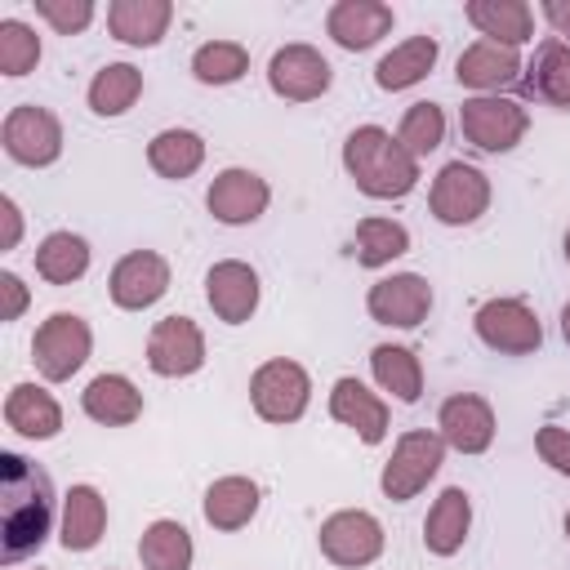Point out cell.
I'll return each instance as SVG.
<instances>
[{"label":"cell","instance_id":"6da1fadb","mask_svg":"<svg viewBox=\"0 0 570 570\" xmlns=\"http://www.w3.org/2000/svg\"><path fill=\"white\" fill-rule=\"evenodd\" d=\"M0 561L13 566L22 557H31L49 525H53V485L49 472L13 450L0 454Z\"/></svg>","mask_w":570,"mask_h":570},{"label":"cell","instance_id":"7a4b0ae2","mask_svg":"<svg viewBox=\"0 0 570 570\" xmlns=\"http://www.w3.org/2000/svg\"><path fill=\"white\" fill-rule=\"evenodd\" d=\"M343 165H347L352 183L374 200H401L419 183V160L401 147V138H392L379 125H361L347 134Z\"/></svg>","mask_w":570,"mask_h":570},{"label":"cell","instance_id":"3957f363","mask_svg":"<svg viewBox=\"0 0 570 570\" xmlns=\"http://www.w3.org/2000/svg\"><path fill=\"white\" fill-rule=\"evenodd\" d=\"M525 107L499 94H476L459 107V129L476 151H512L525 138Z\"/></svg>","mask_w":570,"mask_h":570},{"label":"cell","instance_id":"277c9868","mask_svg":"<svg viewBox=\"0 0 570 570\" xmlns=\"http://www.w3.org/2000/svg\"><path fill=\"white\" fill-rule=\"evenodd\" d=\"M307 396H312L307 370L285 356L263 361L249 379V401H254L258 419H267V423H294L307 410Z\"/></svg>","mask_w":570,"mask_h":570},{"label":"cell","instance_id":"5b68a950","mask_svg":"<svg viewBox=\"0 0 570 570\" xmlns=\"http://www.w3.org/2000/svg\"><path fill=\"white\" fill-rule=\"evenodd\" d=\"M441 459H445V441H441V432H405V436L396 441L392 459L383 463V476H379L383 494H387L392 503L414 499V494L436 476Z\"/></svg>","mask_w":570,"mask_h":570},{"label":"cell","instance_id":"8992f818","mask_svg":"<svg viewBox=\"0 0 570 570\" xmlns=\"http://www.w3.org/2000/svg\"><path fill=\"white\" fill-rule=\"evenodd\" d=\"M428 205L432 214L445 223V227H463V223H476L490 205V178L468 165V160H450L441 165V174L432 178V191H428Z\"/></svg>","mask_w":570,"mask_h":570},{"label":"cell","instance_id":"52a82bcc","mask_svg":"<svg viewBox=\"0 0 570 570\" xmlns=\"http://www.w3.org/2000/svg\"><path fill=\"white\" fill-rule=\"evenodd\" d=\"M89 325L76 316V312H53L36 338H31V356H36V370L49 379V383H62L71 379L85 361H89Z\"/></svg>","mask_w":570,"mask_h":570},{"label":"cell","instance_id":"ba28073f","mask_svg":"<svg viewBox=\"0 0 570 570\" xmlns=\"http://www.w3.org/2000/svg\"><path fill=\"white\" fill-rule=\"evenodd\" d=\"M0 142L18 165H53L58 151H62V125H58L53 111H45L36 102H22L4 116Z\"/></svg>","mask_w":570,"mask_h":570},{"label":"cell","instance_id":"9c48e42d","mask_svg":"<svg viewBox=\"0 0 570 570\" xmlns=\"http://www.w3.org/2000/svg\"><path fill=\"white\" fill-rule=\"evenodd\" d=\"M476 338L494 352L525 356L543 343V325L521 298H490L476 307Z\"/></svg>","mask_w":570,"mask_h":570},{"label":"cell","instance_id":"30bf717a","mask_svg":"<svg viewBox=\"0 0 570 570\" xmlns=\"http://www.w3.org/2000/svg\"><path fill=\"white\" fill-rule=\"evenodd\" d=\"M321 552L334 561V566H370L379 552H383V525L361 512V508H347V512H334L321 521V534H316Z\"/></svg>","mask_w":570,"mask_h":570},{"label":"cell","instance_id":"8fae6325","mask_svg":"<svg viewBox=\"0 0 570 570\" xmlns=\"http://www.w3.org/2000/svg\"><path fill=\"white\" fill-rule=\"evenodd\" d=\"M147 365L160 379L196 374L205 365V338H200L196 321L191 316H165V321H156V330L147 338Z\"/></svg>","mask_w":570,"mask_h":570},{"label":"cell","instance_id":"7c38bea8","mask_svg":"<svg viewBox=\"0 0 570 570\" xmlns=\"http://www.w3.org/2000/svg\"><path fill=\"white\" fill-rule=\"evenodd\" d=\"M267 85L289 102H312L330 89V62L312 45H285L267 62Z\"/></svg>","mask_w":570,"mask_h":570},{"label":"cell","instance_id":"4fadbf2b","mask_svg":"<svg viewBox=\"0 0 570 570\" xmlns=\"http://www.w3.org/2000/svg\"><path fill=\"white\" fill-rule=\"evenodd\" d=\"M107 289H111V303H116V307L142 312V307H151V303L169 289V263H165L160 254H151V249H134V254H125V258L111 267Z\"/></svg>","mask_w":570,"mask_h":570},{"label":"cell","instance_id":"5bb4252c","mask_svg":"<svg viewBox=\"0 0 570 570\" xmlns=\"http://www.w3.org/2000/svg\"><path fill=\"white\" fill-rule=\"evenodd\" d=\"M205 298L214 307L218 321L227 325H245L258 307V272L240 258H223L205 272Z\"/></svg>","mask_w":570,"mask_h":570},{"label":"cell","instance_id":"9a60e30c","mask_svg":"<svg viewBox=\"0 0 570 570\" xmlns=\"http://www.w3.org/2000/svg\"><path fill=\"white\" fill-rule=\"evenodd\" d=\"M365 307H370V316H374L379 325H401V330H410V325H419V321L428 316V307H432V285H428L423 276H414V272H396V276H383V281L370 285Z\"/></svg>","mask_w":570,"mask_h":570},{"label":"cell","instance_id":"2e32d148","mask_svg":"<svg viewBox=\"0 0 570 570\" xmlns=\"http://www.w3.org/2000/svg\"><path fill=\"white\" fill-rule=\"evenodd\" d=\"M267 200H272V191H267V183H263L254 169H223V174L209 183V196H205L209 214H214L218 223H227V227L254 223V218L267 209Z\"/></svg>","mask_w":570,"mask_h":570},{"label":"cell","instance_id":"e0dca14e","mask_svg":"<svg viewBox=\"0 0 570 570\" xmlns=\"http://www.w3.org/2000/svg\"><path fill=\"white\" fill-rule=\"evenodd\" d=\"M436 428H441V441L454 445L459 454H481V450H490V441H494V410H490L481 396L459 392V396H450V401L441 405Z\"/></svg>","mask_w":570,"mask_h":570},{"label":"cell","instance_id":"ac0fdd59","mask_svg":"<svg viewBox=\"0 0 570 570\" xmlns=\"http://www.w3.org/2000/svg\"><path fill=\"white\" fill-rule=\"evenodd\" d=\"M330 414H334L343 428H352L365 445H379V441L387 436V405H383L361 379H338V383L330 387Z\"/></svg>","mask_w":570,"mask_h":570},{"label":"cell","instance_id":"d6986e66","mask_svg":"<svg viewBox=\"0 0 570 570\" xmlns=\"http://www.w3.org/2000/svg\"><path fill=\"white\" fill-rule=\"evenodd\" d=\"M325 31L343 49H370L379 36L392 31V4H383V0H338L325 18Z\"/></svg>","mask_w":570,"mask_h":570},{"label":"cell","instance_id":"ffe728a7","mask_svg":"<svg viewBox=\"0 0 570 570\" xmlns=\"http://www.w3.org/2000/svg\"><path fill=\"white\" fill-rule=\"evenodd\" d=\"M463 13L485 40L508 45V49H517L534 36V13L525 0H468Z\"/></svg>","mask_w":570,"mask_h":570},{"label":"cell","instance_id":"44dd1931","mask_svg":"<svg viewBox=\"0 0 570 570\" xmlns=\"http://www.w3.org/2000/svg\"><path fill=\"white\" fill-rule=\"evenodd\" d=\"M80 405L94 423L102 428H125L142 414V392L125 379V374H98L85 392H80Z\"/></svg>","mask_w":570,"mask_h":570},{"label":"cell","instance_id":"7402d4cb","mask_svg":"<svg viewBox=\"0 0 570 570\" xmlns=\"http://www.w3.org/2000/svg\"><path fill=\"white\" fill-rule=\"evenodd\" d=\"M4 423H9L18 436L49 441V436L62 428V410H58V401H53L45 387L18 383V387L4 396Z\"/></svg>","mask_w":570,"mask_h":570},{"label":"cell","instance_id":"603a6c76","mask_svg":"<svg viewBox=\"0 0 570 570\" xmlns=\"http://www.w3.org/2000/svg\"><path fill=\"white\" fill-rule=\"evenodd\" d=\"M107 530V503L94 485H71L62 499V548L67 552H89L98 548Z\"/></svg>","mask_w":570,"mask_h":570},{"label":"cell","instance_id":"cb8c5ba5","mask_svg":"<svg viewBox=\"0 0 570 570\" xmlns=\"http://www.w3.org/2000/svg\"><path fill=\"white\" fill-rule=\"evenodd\" d=\"M468 525H472V499H468L459 485L441 490V499L432 503V512H428V521H423V543H428V552L454 557V552L463 548V539H468Z\"/></svg>","mask_w":570,"mask_h":570},{"label":"cell","instance_id":"d4e9b609","mask_svg":"<svg viewBox=\"0 0 570 570\" xmlns=\"http://www.w3.org/2000/svg\"><path fill=\"white\" fill-rule=\"evenodd\" d=\"M517 71H521L517 49L494 45V40H476V45H468V49L459 53V67H454L459 85H468V89H499V85H512Z\"/></svg>","mask_w":570,"mask_h":570},{"label":"cell","instance_id":"484cf974","mask_svg":"<svg viewBox=\"0 0 570 570\" xmlns=\"http://www.w3.org/2000/svg\"><path fill=\"white\" fill-rule=\"evenodd\" d=\"M174 18L169 0H116L107 9V27L120 45H156Z\"/></svg>","mask_w":570,"mask_h":570},{"label":"cell","instance_id":"4316f807","mask_svg":"<svg viewBox=\"0 0 570 570\" xmlns=\"http://www.w3.org/2000/svg\"><path fill=\"white\" fill-rule=\"evenodd\" d=\"M258 512V485L249 476H218L205 490V521L214 530H240Z\"/></svg>","mask_w":570,"mask_h":570},{"label":"cell","instance_id":"83f0119b","mask_svg":"<svg viewBox=\"0 0 570 570\" xmlns=\"http://www.w3.org/2000/svg\"><path fill=\"white\" fill-rule=\"evenodd\" d=\"M432 62H436V40L432 36H410V40H401L392 53H383L379 58V67H374V80H379V89H410V85H419L428 71H432Z\"/></svg>","mask_w":570,"mask_h":570},{"label":"cell","instance_id":"f1b7e54d","mask_svg":"<svg viewBox=\"0 0 570 570\" xmlns=\"http://www.w3.org/2000/svg\"><path fill=\"white\" fill-rule=\"evenodd\" d=\"M205 160V138L196 129H160L147 142V165L160 178H191Z\"/></svg>","mask_w":570,"mask_h":570},{"label":"cell","instance_id":"f546056e","mask_svg":"<svg viewBox=\"0 0 570 570\" xmlns=\"http://www.w3.org/2000/svg\"><path fill=\"white\" fill-rule=\"evenodd\" d=\"M370 370H374L379 387L392 392L396 401H405V405L419 401V392H423V365H419V356H414L410 347L379 343V347L370 352Z\"/></svg>","mask_w":570,"mask_h":570},{"label":"cell","instance_id":"4dcf8cb0","mask_svg":"<svg viewBox=\"0 0 570 570\" xmlns=\"http://www.w3.org/2000/svg\"><path fill=\"white\" fill-rule=\"evenodd\" d=\"M85 267H89V245L71 232H49L36 249V272L49 285H71L85 276Z\"/></svg>","mask_w":570,"mask_h":570},{"label":"cell","instance_id":"1f68e13d","mask_svg":"<svg viewBox=\"0 0 570 570\" xmlns=\"http://www.w3.org/2000/svg\"><path fill=\"white\" fill-rule=\"evenodd\" d=\"M138 557L147 570H187L191 566V534L178 521H151L138 539Z\"/></svg>","mask_w":570,"mask_h":570},{"label":"cell","instance_id":"d6a6232c","mask_svg":"<svg viewBox=\"0 0 570 570\" xmlns=\"http://www.w3.org/2000/svg\"><path fill=\"white\" fill-rule=\"evenodd\" d=\"M530 89L543 102L570 111V45L566 40H543L539 45V53L530 62Z\"/></svg>","mask_w":570,"mask_h":570},{"label":"cell","instance_id":"836d02e7","mask_svg":"<svg viewBox=\"0 0 570 570\" xmlns=\"http://www.w3.org/2000/svg\"><path fill=\"white\" fill-rule=\"evenodd\" d=\"M142 94V71L129 62H107L94 80H89V107L98 116H120L134 107V98Z\"/></svg>","mask_w":570,"mask_h":570},{"label":"cell","instance_id":"e575fe53","mask_svg":"<svg viewBox=\"0 0 570 570\" xmlns=\"http://www.w3.org/2000/svg\"><path fill=\"white\" fill-rule=\"evenodd\" d=\"M410 249V232L392 218H361L356 223V263L361 267H383Z\"/></svg>","mask_w":570,"mask_h":570},{"label":"cell","instance_id":"d590c367","mask_svg":"<svg viewBox=\"0 0 570 570\" xmlns=\"http://www.w3.org/2000/svg\"><path fill=\"white\" fill-rule=\"evenodd\" d=\"M249 71V53L236 40H209L191 53V76L200 85H232Z\"/></svg>","mask_w":570,"mask_h":570},{"label":"cell","instance_id":"8d00e7d4","mask_svg":"<svg viewBox=\"0 0 570 570\" xmlns=\"http://www.w3.org/2000/svg\"><path fill=\"white\" fill-rule=\"evenodd\" d=\"M396 138H401V147H405L414 160L428 156V151H436L441 138H445V116H441V107H436V102H414V107H405Z\"/></svg>","mask_w":570,"mask_h":570},{"label":"cell","instance_id":"74e56055","mask_svg":"<svg viewBox=\"0 0 570 570\" xmlns=\"http://www.w3.org/2000/svg\"><path fill=\"white\" fill-rule=\"evenodd\" d=\"M36 62H40V36L27 22L4 18L0 22V71L4 76H27Z\"/></svg>","mask_w":570,"mask_h":570},{"label":"cell","instance_id":"f35d334b","mask_svg":"<svg viewBox=\"0 0 570 570\" xmlns=\"http://www.w3.org/2000/svg\"><path fill=\"white\" fill-rule=\"evenodd\" d=\"M36 13L49 27H58L62 36H76V31H85L94 22V4L89 0H36Z\"/></svg>","mask_w":570,"mask_h":570},{"label":"cell","instance_id":"ab89813d","mask_svg":"<svg viewBox=\"0 0 570 570\" xmlns=\"http://www.w3.org/2000/svg\"><path fill=\"white\" fill-rule=\"evenodd\" d=\"M534 450H539L543 463H552L561 476H570V428H557V423L539 428L534 432Z\"/></svg>","mask_w":570,"mask_h":570},{"label":"cell","instance_id":"60d3db41","mask_svg":"<svg viewBox=\"0 0 570 570\" xmlns=\"http://www.w3.org/2000/svg\"><path fill=\"white\" fill-rule=\"evenodd\" d=\"M27 307V285L13 272H0V321H18Z\"/></svg>","mask_w":570,"mask_h":570},{"label":"cell","instance_id":"b9f144b4","mask_svg":"<svg viewBox=\"0 0 570 570\" xmlns=\"http://www.w3.org/2000/svg\"><path fill=\"white\" fill-rule=\"evenodd\" d=\"M0 218H4V236H0V249H13L18 245V232H22V218H18V205L9 196H0Z\"/></svg>","mask_w":570,"mask_h":570},{"label":"cell","instance_id":"7bdbcfd3","mask_svg":"<svg viewBox=\"0 0 570 570\" xmlns=\"http://www.w3.org/2000/svg\"><path fill=\"white\" fill-rule=\"evenodd\" d=\"M543 18H548L561 36H570V0H548V4H543Z\"/></svg>","mask_w":570,"mask_h":570},{"label":"cell","instance_id":"ee69618b","mask_svg":"<svg viewBox=\"0 0 570 570\" xmlns=\"http://www.w3.org/2000/svg\"><path fill=\"white\" fill-rule=\"evenodd\" d=\"M561 334H566V343H570V303L561 307Z\"/></svg>","mask_w":570,"mask_h":570},{"label":"cell","instance_id":"f6af8a7d","mask_svg":"<svg viewBox=\"0 0 570 570\" xmlns=\"http://www.w3.org/2000/svg\"><path fill=\"white\" fill-rule=\"evenodd\" d=\"M566 258H570V232H566Z\"/></svg>","mask_w":570,"mask_h":570},{"label":"cell","instance_id":"bcb514c9","mask_svg":"<svg viewBox=\"0 0 570 570\" xmlns=\"http://www.w3.org/2000/svg\"><path fill=\"white\" fill-rule=\"evenodd\" d=\"M566 534H570V512H566Z\"/></svg>","mask_w":570,"mask_h":570}]
</instances>
